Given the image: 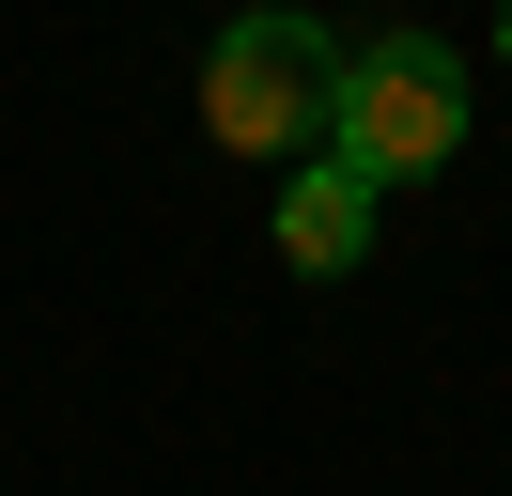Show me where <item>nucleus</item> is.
Segmentation results:
<instances>
[{
    "label": "nucleus",
    "mask_w": 512,
    "mask_h": 496,
    "mask_svg": "<svg viewBox=\"0 0 512 496\" xmlns=\"http://www.w3.org/2000/svg\"><path fill=\"white\" fill-rule=\"evenodd\" d=\"M326 109H342V31L295 16V0H264V16H233L218 47H202V140L218 155H326Z\"/></svg>",
    "instance_id": "obj_1"
},
{
    "label": "nucleus",
    "mask_w": 512,
    "mask_h": 496,
    "mask_svg": "<svg viewBox=\"0 0 512 496\" xmlns=\"http://www.w3.org/2000/svg\"><path fill=\"white\" fill-rule=\"evenodd\" d=\"M450 140H466V62H450L435 31H357L326 155H342L357 186H419V171H450Z\"/></svg>",
    "instance_id": "obj_2"
},
{
    "label": "nucleus",
    "mask_w": 512,
    "mask_h": 496,
    "mask_svg": "<svg viewBox=\"0 0 512 496\" xmlns=\"http://www.w3.org/2000/svg\"><path fill=\"white\" fill-rule=\"evenodd\" d=\"M264 233H280V264H295V279H342L357 248H373V186H357L342 155H295V171H280V217H264Z\"/></svg>",
    "instance_id": "obj_3"
},
{
    "label": "nucleus",
    "mask_w": 512,
    "mask_h": 496,
    "mask_svg": "<svg viewBox=\"0 0 512 496\" xmlns=\"http://www.w3.org/2000/svg\"><path fill=\"white\" fill-rule=\"evenodd\" d=\"M497 62H512V0H497Z\"/></svg>",
    "instance_id": "obj_4"
}]
</instances>
